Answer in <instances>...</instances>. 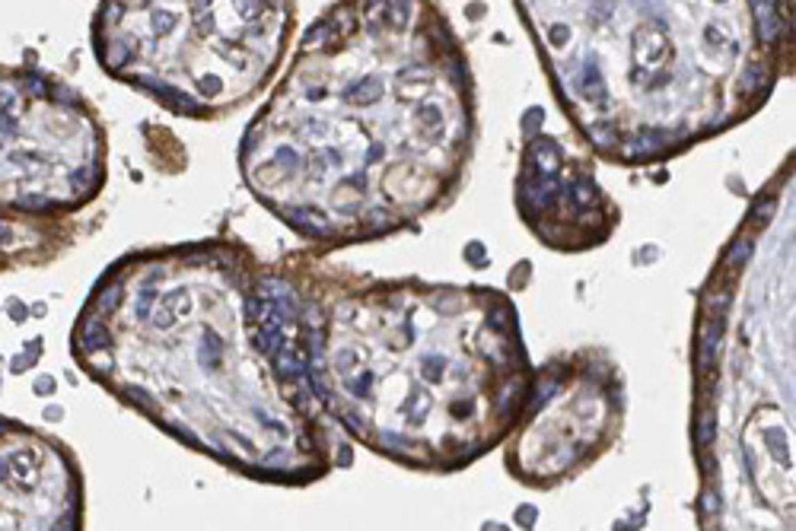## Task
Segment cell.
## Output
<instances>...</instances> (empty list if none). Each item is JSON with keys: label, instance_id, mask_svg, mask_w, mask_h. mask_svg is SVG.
Listing matches in <instances>:
<instances>
[{"label": "cell", "instance_id": "cell-1", "mask_svg": "<svg viewBox=\"0 0 796 531\" xmlns=\"http://www.w3.org/2000/svg\"><path fill=\"white\" fill-rule=\"evenodd\" d=\"M293 328L230 252L188 248L112 268L77 322L74 357L188 446L252 477H306L316 420Z\"/></svg>", "mask_w": 796, "mask_h": 531}, {"label": "cell", "instance_id": "cell-2", "mask_svg": "<svg viewBox=\"0 0 796 531\" xmlns=\"http://www.w3.org/2000/svg\"><path fill=\"white\" fill-rule=\"evenodd\" d=\"M106 179V143L70 90L38 70H0V210L67 213Z\"/></svg>", "mask_w": 796, "mask_h": 531}, {"label": "cell", "instance_id": "cell-3", "mask_svg": "<svg viewBox=\"0 0 796 531\" xmlns=\"http://www.w3.org/2000/svg\"><path fill=\"white\" fill-rule=\"evenodd\" d=\"M0 528H80V477L54 439L0 417Z\"/></svg>", "mask_w": 796, "mask_h": 531}]
</instances>
